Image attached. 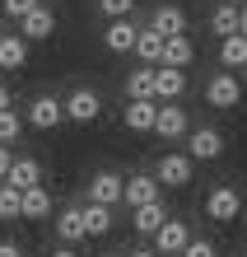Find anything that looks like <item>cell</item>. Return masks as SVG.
<instances>
[{
  "instance_id": "cell-1",
  "label": "cell",
  "mask_w": 247,
  "mask_h": 257,
  "mask_svg": "<svg viewBox=\"0 0 247 257\" xmlns=\"http://www.w3.org/2000/svg\"><path fill=\"white\" fill-rule=\"evenodd\" d=\"M205 103H210V108H238V103H242V84H238V75H233V70L210 75V84H205Z\"/></svg>"
},
{
  "instance_id": "cell-2",
  "label": "cell",
  "mask_w": 247,
  "mask_h": 257,
  "mask_svg": "<svg viewBox=\"0 0 247 257\" xmlns=\"http://www.w3.org/2000/svg\"><path fill=\"white\" fill-rule=\"evenodd\" d=\"M61 122H66V103H61V98L38 94L33 103H28V126H38V131H56Z\"/></svg>"
},
{
  "instance_id": "cell-3",
  "label": "cell",
  "mask_w": 247,
  "mask_h": 257,
  "mask_svg": "<svg viewBox=\"0 0 247 257\" xmlns=\"http://www.w3.org/2000/svg\"><path fill=\"white\" fill-rule=\"evenodd\" d=\"M191 169H196V159H191V155H177V150H173V155H163V159H159L154 178H159L163 187H187V183H191Z\"/></svg>"
},
{
  "instance_id": "cell-4",
  "label": "cell",
  "mask_w": 247,
  "mask_h": 257,
  "mask_svg": "<svg viewBox=\"0 0 247 257\" xmlns=\"http://www.w3.org/2000/svg\"><path fill=\"white\" fill-rule=\"evenodd\" d=\"M98 112H103V98L94 94V89H75V94L66 98V122L89 126V122H98Z\"/></svg>"
},
{
  "instance_id": "cell-5",
  "label": "cell",
  "mask_w": 247,
  "mask_h": 257,
  "mask_svg": "<svg viewBox=\"0 0 247 257\" xmlns=\"http://www.w3.org/2000/svg\"><path fill=\"white\" fill-rule=\"evenodd\" d=\"M191 243V229H187V220H168L159 234H154V252L159 257H177V252H187Z\"/></svg>"
},
{
  "instance_id": "cell-6",
  "label": "cell",
  "mask_w": 247,
  "mask_h": 257,
  "mask_svg": "<svg viewBox=\"0 0 247 257\" xmlns=\"http://www.w3.org/2000/svg\"><path fill=\"white\" fill-rule=\"evenodd\" d=\"M238 210H242V196H238V187H214V192L205 196V215H210V220H219V224L238 220Z\"/></svg>"
},
{
  "instance_id": "cell-7",
  "label": "cell",
  "mask_w": 247,
  "mask_h": 257,
  "mask_svg": "<svg viewBox=\"0 0 247 257\" xmlns=\"http://www.w3.org/2000/svg\"><path fill=\"white\" fill-rule=\"evenodd\" d=\"M89 201H98V206H117V201H126V178H117V173H94V183H89Z\"/></svg>"
},
{
  "instance_id": "cell-8",
  "label": "cell",
  "mask_w": 247,
  "mask_h": 257,
  "mask_svg": "<svg viewBox=\"0 0 247 257\" xmlns=\"http://www.w3.org/2000/svg\"><path fill=\"white\" fill-rule=\"evenodd\" d=\"M154 136H163V141H182V136H191V126H187V108H177V103H159Z\"/></svg>"
},
{
  "instance_id": "cell-9",
  "label": "cell",
  "mask_w": 247,
  "mask_h": 257,
  "mask_svg": "<svg viewBox=\"0 0 247 257\" xmlns=\"http://www.w3.org/2000/svg\"><path fill=\"white\" fill-rule=\"evenodd\" d=\"M121 122H126V131H154V122H159V98H126Z\"/></svg>"
},
{
  "instance_id": "cell-10",
  "label": "cell",
  "mask_w": 247,
  "mask_h": 257,
  "mask_svg": "<svg viewBox=\"0 0 247 257\" xmlns=\"http://www.w3.org/2000/svg\"><path fill=\"white\" fill-rule=\"evenodd\" d=\"M182 94H187V70H173V66L154 70V98L159 103H177Z\"/></svg>"
},
{
  "instance_id": "cell-11",
  "label": "cell",
  "mask_w": 247,
  "mask_h": 257,
  "mask_svg": "<svg viewBox=\"0 0 247 257\" xmlns=\"http://www.w3.org/2000/svg\"><path fill=\"white\" fill-rule=\"evenodd\" d=\"M135 42H140V28L131 19H107V28H103V47L107 52H135Z\"/></svg>"
},
{
  "instance_id": "cell-12",
  "label": "cell",
  "mask_w": 247,
  "mask_h": 257,
  "mask_svg": "<svg viewBox=\"0 0 247 257\" xmlns=\"http://www.w3.org/2000/svg\"><path fill=\"white\" fill-rule=\"evenodd\" d=\"M187 155L191 159H219L224 155V136L214 131V126H196L187 136Z\"/></svg>"
},
{
  "instance_id": "cell-13",
  "label": "cell",
  "mask_w": 247,
  "mask_h": 257,
  "mask_svg": "<svg viewBox=\"0 0 247 257\" xmlns=\"http://www.w3.org/2000/svg\"><path fill=\"white\" fill-rule=\"evenodd\" d=\"M24 66H28V38L0 33V70H24Z\"/></svg>"
},
{
  "instance_id": "cell-14",
  "label": "cell",
  "mask_w": 247,
  "mask_h": 257,
  "mask_svg": "<svg viewBox=\"0 0 247 257\" xmlns=\"http://www.w3.org/2000/svg\"><path fill=\"white\" fill-rule=\"evenodd\" d=\"M159 178H149V173H135V178H126V206L131 210H140V206H149V201H159Z\"/></svg>"
},
{
  "instance_id": "cell-15",
  "label": "cell",
  "mask_w": 247,
  "mask_h": 257,
  "mask_svg": "<svg viewBox=\"0 0 247 257\" xmlns=\"http://www.w3.org/2000/svg\"><path fill=\"white\" fill-rule=\"evenodd\" d=\"M168 220H173V215H168V206H163V201H149V206H140V210H131V224H135V234H149V238L159 234Z\"/></svg>"
},
{
  "instance_id": "cell-16",
  "label": "cell",
  "mask_w": 247,
  "mask_h": 257,
  "mask_svg": "<svg viewBox=\"0 0 247 257\" xmlns=\"http://www.w3.org/2000/svg\"><path fill=\"white\" fill-rule=\"evenodd\" d=\"M56 238L61 243H80V238H89V229H84V206H70V210H61L56 215Z\"/></svg>"
},
{
  "instance_id": "cell-17",
  "label": "cell",
  "mask_w": 247,
  "mask_h": 257,
  "mask_svg": "<svg viewBox=\"0 0 247 257\" xmlns=\"http://www.w3.org/2000/svg\"><path fill=\"white\" fill-rule=\"evenodd\" d=\"M19 33L28 38V42H42V38H52L56 33V14L47 10V5H38L28 19H19Z\"/></svg>"
},
{
  "instance_id": "cell-18",
  "label": "cell",
  "mask_w": 247,
  "mask_h": 257,
  "mask_svg": "<svg viewBox=\"0 0 247 257\" xmlns=\"http://www.w3.org/2000/svg\"><path fill=\"white\" fill-rule=\"evenodd\" d=\"M149 28H159L163 38H177V33H187V14H182V5H159Z\"/></svg>"
},
{
  "instance_id": "cell-19",
  "label": "cell",
  "mask_w": 247,
  "mask_h": 257,
  "mask_svg": "<svg viewBox=\"0 0 247 257\" xmlns=\"http://www.w3.org/2000/svg\"><path fill=\"white\" fill-rule=\"evenodd\" d=\"M163 47H168V38L159 33V28H140V42H135V56H140L145 66H163Z\"/></svg>"
},
{
  "instance_id": "cell-20",
  "label": "cell",
  "mask_w": 247,
  "mask_h": 257,
  "mask_svg": "<svg viewBox=\"0 0 247 257\" xmlns=\"http://www.w3.org/2000/svg\"><path fill=\"white\" fill-rule=\"evenodd\" d=\"M196 61V42L187 33H177V38H168V47H163V66H173V70H187Z\"/></svg>"
},
{
  "instance_id": "cell-21",
  "label": "cell",
  "mask_w": 247,
  "mask_h": 257,
  "mask_svg": "<svg viewBox=\"0 0 247 257\" xmlns=\"http://www.w3.org/2000/svg\"><path fill=\"white\" fill-rule=\"evenodd\" d=\"M5 183H10V187H19V192H28V187H42V164H38V159H24V155H19Z\"/></svg>"
},
{
  "instance_id": "cell-22",
  "label": "cell",
  "mask_w": 247,
  "mask_h": 257,
  "mask_svg": "<svg viewBox=\"0 0 247 257\" xmlns=\"http://www.w3.org/2000/svg\"><path fill=\"white\" fill-rule=\"evenodd\" d=\"M210 28L219 38H233V33H242V10L238 5H214V14H210Z\"/></svg>"
},
{
  "instance_id": "cell-23",
  "label": "cell",
  "mask_w": 247,
  "mask_h": 257,
  "mask_svg": "<svg viewBox=\"0 0 247 257\" xmlns=\"http://www.w3.org/2000/svg\"><path fill=\"white\" fill-rule=\"evenodd\" d=\"M52 215V192L47 187H28L24 192V220H47Z\"/></svg>"
},
{
  "instance_id": "cell-24",
  "label": "cell",
  "mask_w": 247,
  "mask_h": 257,
  "mask_svg": "<svg viewBox=\"0 0 247 257\" xmlns=\"http://www.w3.org/2000/svg\"><path fill=\"white\" fill-rule=\"evenodd\" d=\"M84 229H89V238H103L107 229H112V206L89 201V206H84Z\"/></svg>"
},
{
  "instance_id": "cell-25",
  "label": "cell",
  "mask_w": 247,
  "mask_h": 257,
  "mask_svg": "<svg viewBox=\"0 0 247 257\" xmlns=\"http://www.w3.org/2000/svg\"><path fill=\"white\" fill-rule=\"evenodd\" d=\"M154 70L159 66H140L126 75V98H154Z\"/></svg>"
},
{
  "instance_id": "cell-26",
  "label": "cell",
  "mask_w": 247,
  "mask_h": 257,
  "mask_svg": "<svg viewBox=\"0 0 247 257\" xmlns=\"http://www.w3.org/2000/svg\"><path fill=\"white\" fill-rule=\"evenodd\" d=\"M219 61H224L228 70L247 66V38H242V33H233V38H224V42H219Z\"/></svg>"
},
{
  "instance_id": "cell-27",
  "label": "cell",
  "mask_w": 247,
  "mask_h": 257,
  "mask_svg": "<svg viewBox=\"0 0 247 257\" xmlns=\"http://www.w3.org/2000/svg\"><path fill=\"white\" fill-rule=\"evenodd\" d=\"M0 220H24V192L19 187H0Z\"/></svg>"
},
{
  "instance_id": "cell-28",
  "label": "cell",
  "mask_w": 247,
  "mask_h": 257,
  "mask_svg": "<svg viewBox=\"0 0 247 257\" xmlns=\"http://www.w3.org/2000/svg\"><path fill=\"white\" fill-rule=\"evenodd\" d=\"M135 0H98V14L103 19H131Z\"/></svg>"
},
{
  "instance_id": "cell-29",
  "label": "cell",
  "mask_w": 247,
  "mask_h": 257,
  "mask_svg": "<svg viewBox=\"0 0 247 257\" xmlns=\"http://www.w3.org/2000/svg\"><path fill=\"white\" fill-rule=\"evenodd\" d=\"M14 141H19V112L5 108L0 112V145H14Z\"/></svg>"
},
{
  "instance_id": "cell-30",
  "label": "cell",
  "mask_w": 247,
  "mask_h": 257,
  "mask_svg": "<svg viewBox=\"0 0 247 257\" xmlns=\"http://www.w3.org/2000/svg\"><path fill=\"white\" fill-rule=\"evenodd\" d=\"M38 5H42V0H0V10H5L10 19H28Z\"/></svg>"
},
{
  "instance_id": "cell-31",
  "label": "cell",
  "mask_w": 247,
  "mask_h": 257,
  "mask_svg": "<svg viewBox=\"0 0 247 257\" xmlns=\"http://www.w3.org/2000/svg\"><path fill=\"white\" fill-rule=\"evenodd\" d=\"M182 257H219V252H214V243H210V238H191Z\"/></svg>"
},
{
  "instance_id": "cell-32",
  "label": "cell",
  "mask_w": 247,
  "mask_h": 257,
  "mask_svg": "<svg viewBox=\"0 0 247 257\" xmlns=\"http://www.w3.org/2000/svg\"><path fill=\"white\" fill-rule=\"evenodd\" d=\"M14 159H19V155H10V145H0V178H10V169H14Z\"/></svg>"
},
{
  "instance_id": "cell-33",
  "label": "cell",
  "mask_w": 247,
  "mask_h": 257,
  "mask_svg": "<svg viewBox=\"0 0 247 257\" xmlns=\"http://www.w3.org/2000/svg\"><path fill=\"white\" fill-rule=\"evenodd\" d=\"M0 257H24V248L10 243V238H0Z\"/></svg>"
},
{
  "instance_id": "cell-34",
  "label": "cell",
  "mask_w": 247,
  "mask_h": 257,
  "mask_svg": "<svg viewBox=\"0 0 247 257\" xmlns=\"http://www.w3.org/2000/svg\"><path fill=\"white\" fill-rule=\"evenodd\" d=\"M126 257H159L154 248H135V252H126Z\"/></svg>"
},
{
  "instance_id": "cell-35",
  "label": "cell",
  "mask_w": 247,
  "mask_h": 257,
  "mask_svg": "<svg viewBox=\"0 0 247 257\" xmlns=\"http://www.w3.org/2000/svg\"><path fill=\"white\" fill-rule=\"evenodd\" d=\"M5 108H10V89L0 84V112H5Z\"/></svg>"
},
{
  "instance_id": "cell-36",
  "label": "cell",
  "mask_w": 247,
  "mask_h": 257,
  "mask_svg": "<svg viewBox=\"0 0 247 257\" xmlns=\"http://www.w3.org/2000/svg\"><path fill=\"white\" fill-rule=\"evenodd\" d=\"M52 257H75V252H70V248H56V252H52Z\"/></svg>"
},
{
  "instance_id": "cell-37",
  "label": "cell",
  "mask_w": 247,
  "mask_h": 257,
  "mask_svg": "<svg viewBox=\"0 0 247 257\" xmlns=\"http://www.w3.org/2000/svg\"><path fill=\"white\" fill-rule=\"evenodd\" d=\"M242 38H247V5H242Z\"/></svg>"
},
{
  "instance_id": "cell-38",
  "label": "cell",
  "mask_w": 247,
  "mask_h": 257,
  "mask_svg": "<svg viewBox=\"0 0 247 257\" xmlns=\"http://www.w3.org/2000/svg\"><path fill=\"white\" fill-rule=\"evenodd\" d=\"M219 5H242V0H219Z\"/></svg>"
},
{
  "instance_id": "cell-39",
  "label": "cell",
  "mask_w": 247,
  "mask_h": 257,
  "mask_svg": "<svg viewBox=\"0 0 247 257\" xmlns=\"http://www.w3.org/2000/svg\"><path fill=\"white\" fill-rule=\"evenodd\" d=\"M0 187H5V178H0Z\"/></svg>"
},
{
  "instance_id": "cell-40",
  "label": "cell",
  "mask_w": 247,
  "mask_h": 257,
  "mask_svg": "<svg viewBox=\"0 0 247 257\" xmlns=\"http://www.w3.org/2000/svg\"><path fill=\"white\" fill-rule=\"evenodd\" d=\"M177 257H182V252H177Z\"/></svg>"
}]
</instances>
